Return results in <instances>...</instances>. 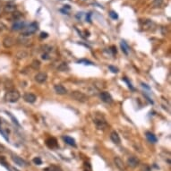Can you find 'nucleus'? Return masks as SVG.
<instances>
[{"label": "nucleus", "mask_w": 171, "mask_h": 171, "mask_svg": "<svg viewBox=\"0 0 171 171\" xmlns=\"http://www.w3.org/2000/svg\"><path fill=\"white\" fill-rule=\"evenodd\" d=\"M20 97H21V95H20L18 91H16V90H9L5 95V99L7 102L15 103V102H17L19 100Z\"/></svg>", "instance_id": "1"}, {"label": "nucleus", "mask_w": 171, "mask_h": 171, "mask_svg": "<svg viewBox=\"0 0 171 171\" xmlns=\"http://www.w3.org/2000/svg\"><path fill=\"white\" fill-rule=\"evenodd\" d=\"M93 122L95 124L97 129L99 130H105L109 127V125L105 118L102 116H96L95 118L93 119Z\"/></svg>", "instance_id": "2"}, {"label": "nucleus", "mask_w": 171, "mask_h": 171, "mask_svg": "<svg viewBox=\"0 0 171 171\" xmlns=\"http://www.w3.org/2000/svg\"><path fill=\"white\" fill-rule=\"evenodd\" d=\"M38 24L36 22H32L30 25H28L26 28H24V30L22 31V36H24V37H28L33 33H35L37 31H38Z\"/></svg>", "instance_id": "3"}, {"label": "nucleus", "mask_w": 171, "mask_h": 171, "mask_svg": "<svg viewBox=\"0 0 171 171\" xmlns=\"http://www.w3.org/2000/svg\"><path fill=\"white\" fill-rule=\"evenodd\" d=\"M71 97L75 99L79 102H87L88 101V96L86 95L85 93L82 92H79V91H75L71 93Z\"/></svg>", "instance_id": "4"}, {"label": "nucleus", "mask_w": 171, "mask_h": 171, "mask_svg": "<svg viewBox=\"0 0 171 171\" xmlns=\"http://www.w3.org/2000/svg\"><path fill=\"white\" fill-rule=\"evenodd\" d=\"M114 163L116 167L119 169L120 171L126 170V164L123 161V159L119 157H115L114 158Z\"/></svg>", "instance_id": "5"}, {"label": "nucleus", "mask_w": 171, "mask_h": 171, "mask_svg": "<svg viewBox=\"0 0 171 171\" xmlns=\"http://www.w3.org/2000/svg\"><path fill=\"white\" fill-rule=\"evenodd\" d=\"M100 99L103 102L108 103V104H111L113 103V99L111 95L108 92H102L100 93Z\"/></svg>", "instance_id": "6"}, {"label": "nucleus", "mask_w": 171, "mask_h": 171, "mask_svg": "<svg viewBox=\"0 0 171 171\" xmlns=\"http://www.w3.org/2000/svg\"><path fill=\"white\" fill-rule=\"evenodd\" d=\"M15 44V39H13L12 37H6V38L4 39V40H3V46L5 49H10Z\"/></svg>", "instance_id": "7"}, {"label": "nucleus", "mask_w": 171, "mask_h": 171, "mask_svg": "<svg viewBox=\"0 0 171 171\" xmlns=\"http://www.w3.org/2000/svg\"><path fill=\"white\" fill-rule=\"evenodd\" d=\"M139 164H140V159H138V158H136V157H130L128 159H127V165L130 167V168H136L137 166H139Z\"/></svg>", "instance_id": "8"}, {"label": "nucleus", "mask_w": 171, "mask_h": 171, "mask_svg": "<svg viewBox=\"0 0 171 171\" xmlns=\"http://www.w3.org/2000/svg\"><path fill=\"white\" fill-rule=\"evenodd\" d=\"M24 26H25L24 21H22V20H16L14 22V24L12 25V30L13 31H20V30L23 29Z\"/></svg>", "instance_id": "9"}, {"label": "nucleus", "mask_w": 171, "mask_h": 171, "mask_svg": "<svg viewBox=\"0 0 171 171\" xmlns=\"http://www.w3.org/2000/svg\"><path fill=\"white\" fill-rule=\"evenodd\" d=\"M11 159H12V160L17 165V166H19V167H22V168H24V167H26L27 166V163L22 159H21L20 157L18 156H15V155H13L12 157H11Z\"/></svg>", "instance_id": "10"}, {"label": "nucleus", "mask_w": 171, "mask_h": 171, "mask_svg": "<svg viewBox=\"0 0 171 171\" xmlns=\"http://www.w3.org/2000/svg\"><path fill=\"white\" fill-rule=\"evenodd\" d=\"M48 79V75L46 73H43V72H40L38 73L36 75H35V81L38 82V83H44Z\"/></svg>", "instance_id": "11"}, {"label": "nucleus", "mask_w": 171, "mask_h": 171, "mask_svg": "<svg viewBox=\"0 0 171 171\" xmlns=\"http://www.w3.org/2000/svg\"><path fill=\"white\" fill-rule=\"evenodd\" d=\"M23 99H24L26 102H28V103H30V104H32V103H34V102L36 101L37 97L34 95L33 93L27 92V93H25L24 96H23Z\"/></svg>", "instance_id": "12"}, {"label": "nucleus", "mask_w": 171, "mask_h": 171, "mask_svg": "<svg viewBox=\"0 0 171 171\" xmlns=\"http://www.w3.org/2000/svg\"><path fill=\"white\" fill-rule=\"evenodd\" d=\"M54 90L58 95H65L67 93V90L61 84H56L54 86Z\"/></svg>", "instance_id": "13"}, {"label": "nucleus", "mask_w": 171, "mask_h": 171, "mask_svg": "<svg viewBox=\"0 0 171 171\" xmlns=\"http://www.w3.org/2000/svg\"><path fill=\"white\" fill-rule=\"evenodd\" d=\"M4 11L5 13H15L16 11V5L12 3H9L4 6Z\"/></svg>", "instance_id": "14"}, {"label": "nucleus", "mask_w": 171, "mask_h": 171, "mask_svg": "<svg viewBox=\"0 0 171 171\" xmlns=\"http://www.w3.org/2000/svg\"><path fill=\"white\" fill-rule=\"evenodd\" d=\"M62 138H63L64 142H65L66 144H68V145H70V146H73V147H76L75 141L74 138H72V137H70V136H67V135H65V136L64 135Z\"/></svg>", "instance_id": "15"}, {"label": "nucleus", "mask_w": 171, "mask_h": 171, "mask_svg": "<svg viewBox=\"0 0 171 171\" xmlns=\"http://www.w3.org/2000/svg\"><path fill=\"white\" fill-rule=\"evenodd\" d=\"M110 139L115 144H120V142H121V139H120L118 133H116V131L110 133Z\"/></svg>", "instance_id": "16"}, {"label": "nucleus", "mask_w": 171, "mask_h": 171, "mask_svg": "<svg viewBox=\"0 0 171 171\" xmlns=\"http://www.w3.org/2000/svg\"><path fill=\"white\" fill-rule=\"evenodd\" d=\"M145 135H146L147 140H148L150 142H152V143H155V142H158V139H157L156 135H155L154 133H152V132H146Z\"/></svg>", "instance_id": "17"}, {"label": "nucleus", "mask_w": 171, "mask_h": 171, "mask_svg": "<svg viewBox=\"0 0 171 171\" xmlns=\"http://www.w3.org/2000/svg\"><path fill=\"white\" fill-rule=\"evenodd\" d=\"M120 47H121V49H122L123 53H124L125 55H128L130 49H129V46L126 43L125 40H122V41H121V43H120Z\"/></svg>", "instance_id": "18"}, {"label": "nucleus", "mask_w": 171, "mask_h": 171, "mask_svg": "<svg viewBox=\"0 0 171 171\" xmlns=\"http://www.w3.org/2000/svg\"><path fill=\"white\" fill-rule=\"evenodd\" d=\"M46 144H47L49 148H55V147H57V141H56V139H54V138H49V139H48V140L46 141Z\"/></svg>", "instance_id": "19"}, {"label": "nucleus", "mask_w": 171, "mask_h": 171, "mask_svg": "<svg viewBox=\"0 0 171 171\" xmlns=\"http://www.w3.org/2000/svg\"><path fill=\"white\" fill-rule=\"evenodd\" d=\"M44 171H63L59 167L55 166V165H51L47 167L46 169H44Z\"/></svg>", "instance_id": "20"}, {"label": "nucleus", "mask_w": 171, "mask_h": 171, "mask_svg": "<svg viewBox=\"0 0 171 171\" xmlns=\"http://www.w3.org/2000/svg\"><path fill=\"white\" fill-rule=\"evenodd\" d=\"M57 69H58L59 71H63V72H65V71L69 70V67H68V65H67L66 63H62V64L57 67Z\"/></svg>", "instance_id": "21"}, {"label": "nucleus", "mask_w": 171, "mask_h": 171, "mask_svg": "<svg viewBox=\"0 0 171 171\" xmlns=\"http://www.w3.org/2000/svg\"><path fill=\"white\" fill-rule=\"evenodd\" d=\"M77 63H79V64H83V65H94L92 61L86 60V59H81V60L77 61Z\"/></svg>", "instance_id": "22"}, {"label": "nucleus", "mask_w": 171, "mask_h": 171, "mask_svg": "<svg viewBox=\"0 0 171 171\" xmlns=\"http://www.w3.org/2000/svg\"><path fill=\"white\" fill-rule=\"evenodd\" d=\"M32 67L33 69H35V70L39 69V67H40V62H39V60H34V61L32 62Z\"/></svg>", "instance_id": "23"}, {"label": "nucleus", "mask_w": 171, "mask_h": 171, "mask_svg": "<svg viewBox=\"0 0 171 171\" xmlns=\"http://www.w3.org/2000/svg\"><path fill=\"white\" fill-rule=\"evenodd\" d=\"M28 56V53L26 52V51H24V50H22V51H20L17 53V55H16V57L17 58H19V59H22V58H24V57H26Z\"/></svg>", "instance_id": "24"}, {"label": "nucleus", "mask_w": 171, "mask_h": 171, "mask_svg": "<svg viewBox=\"0 0 171 171\" xmlns=\"http://www.w3.org/2000/svg\"><path fill=\"white\" fill-rule=\"evenodd\" d=\"M164 3V0H153V5L155 7H160Z\"/></svg>", "instance_id": "25"}, {"label": "nucleus", "mask_w": 171, "mask_h": 171, "mask_svg": "<svg viewBox=\"0 0 171 171\" xmlns=\"http://www.w3.org/2000/svg\"><path fill=\"white\" fill-rule=\"evenodd\" d=\"M123 81L126 82L127 83V86H128V88H129L131 91H134V88H133V86L132 85V83L128 81V79H127L126 77H124V78H123Z\"/></svg>", "instance_id": "26"}, {"label": "nucleus", "mask_w": 171, "mask_h": 171, "mask_svg": "<svg viewBox=\"0 0 171 171\" xmlns=\"http://www.w3.org/2000/svg\"><path fill=\"white\" fill-rule=\"evenodd\" d=\"M32 161H33V163L36 164V165H41V164H42V160H41V159L39 158V157L34 158V159H32Z\"/></svg>", "instance_id": "27"}, {"label": "nucleus", "mask_w": 171, "mask_h": 171, "mask_svg": "<svg viewBox=\"0 0 171 171\" xmlns=\"http://www.w3.org/2000/svg\"><path fill=\"white\" fill-rule=\"evenodd\" d=\"M141 170L142 171H152V169H151V167H150L149 165L144 164V165H142V166Z\"/></svg>", "instance_id": "28"}, {"label": "nucleus", "mask_w": 171, "mask_h": 171, "mask_svg": "<svg viewBox=\"0 0 171 171\" xmlns=\"http://www.w3.org/2000/svg\"><path fill=\"white\" fill-rule=\"evenodd\" d=\"M109 16H110L112 19H114V20L117 19V18H118V15H117V14H116L115 11H110V12H109Z\"/></svg>", "instance_id": "29"}, {"label": "nucleus", "mask_w": 171, "mask_h": 171, "mask_svg": "<svg viewBox=\"0 0 171 171\" xmlns=\"http://www.w3.org/2000/svg\"><path fill=\"white\" fill-rule=\"evenodd\" d=\"M6 113H7V115H8V116H10V117H11V118L13 119V122H14V123H15V125H17V126H20V124L18 123L17 119H16V118H15V116H14L13 115L11 114L10 112H6Z\"/></svg>", "instance_id": "30"}, {"label": "nucleus", "mask_w": 171, "mask_h": 171, "mask_svg": "<svg viewBox=\"0 0 171 171\" xmlns=\"http://www.w3.org/2000/svg\"><path fill=\"white\" fill-rule=\"evenodd\" d=\"M109 69L112 73H114V74L118 73V68H116V66H113V65H109Z\"/></svg>", "instance_id": "31"}, {"label": "nucleus", "mask_w": 171, "mask_h": 171, "mask_svg": "<svg viewBox=\"0 0 171 171\" xmlns=\"http://www.w3.org/2000/svg\"><path fill=\"white\" fill-rule=\"evenodd\" d=\"M84 171H92V167L89 162L84 163Z\"/></svg>", "instance_id": "32"}, {"label": "nucleus", "mask_w": 171, "mask_h": 171, "mask_svg": "<svg viewBox=\"0 0 171 171\" xmlns=\"http://www.w3.org/2000/svg\"><path fill=\"white\" fill-rule=\"evenodd\" d=\"M41 57L44 60H49V59H50V55H49V53H43Z\"/></svg>", "instance_id": "33"}, {"label": "nucleus", "mask_w": 171, "mask_h": 171, "mask_svg": "<svg viewBox=\"0 0 171 171\" xmlns=\"http://www.w3.org/2000/svg\"><path fill=\"white\" fill-rule=\"evenodd\" d=\"M48 37V33L47 32H41L40 33V38L43 39V38H47Z\"/></svg>", "instance_id": "34"}, {"label": "nucleus", "mask_w": 171, "mask_h": 171, "mask_svg": "<svg viewBox=\"0 0 171 171\" xmlns=\"http://www.w3.org/2000/svg\"><path fill=\"white\" fill-rule=\"evenodd\" d=\"M91 15H92V14H91V13H89V14H87V16H86V20H87L89 22H92V20H91Z\"/></svg>", "instance_id": "35"}, {"label": "nucleus", "mask_w": 171, "mask_h": 171, "mask_svg": "<svg viewBox=\"0 0 171 171\" xmlns=\"http://www.w3.org/2000/svg\"><path fill=\"white\" fill-rule=\"evenodd\" d=\"M111 50H112L113 54H116V48L115 46H112V47H111Z\"/></svg>", "instance_id": "36"}, {"label": "nucleus", "mask_w": 171, "mask_h": 171, "mask_svg": "<svg viewBox=\"0 0 171 171\" xmlns=\"http://www.w3.org/2000/svg\"><path fill=\"white\" fill-rule=\"evenodd\" d=\"M142 87H145L146 89L150 90V87H149V86H147V84H145V83H142Z\"/></svg>", "instance_id": "37"}]
</instances>
